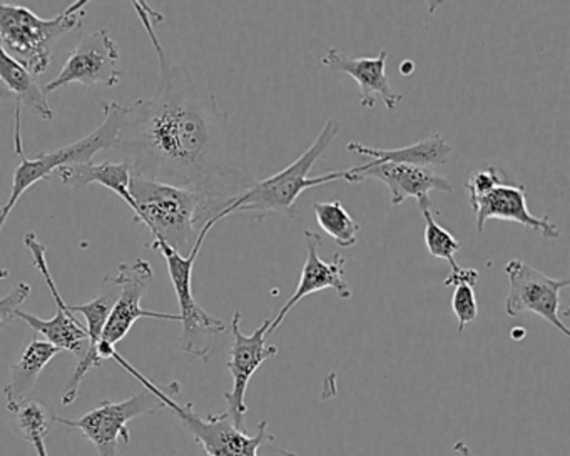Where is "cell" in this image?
I'll use <instances>...</instances> for the list:
<instances>
[{
  "label": "cell",
  "mask_w": 570,
  "mask_h": 456,
  "mask_svg": "<svg viewBox=\"0 0 570 456\" xmlns=\"http://www.w3.org/2000/svg\"><path fill=\"white\" fill-rule=\"evenodd\" d=\"M131 4L158 56L159 78L153 98L126 108L112 149L132 175L195 192L208 222H219L232 202L256 182L245 129L163 48L155 28L165 16L146 2Z\"/></svg>",
  "instance_id": "cell-1"
},
{
  "label": "cell",
  "mask_w": 570,
  "mask_h": 456,
  "mask_svg": "<svg viewBox=\"0 0 570 456\" xmlns=\"http://www.w3.org/2000/svg\"><path fill=\"white\" fill-rule=\"evenodd\" d=\"M340 129L342 126L336 119H328L320 131L318 138L295 162L263 181H256L252 189L232 202V206L223 212L222 219L235 212H249L255 221H263L272 215L295 218L296 201L303 192L330 182L343 181V171L326 172V175L309 178V171L315 162L338 138Z\"/></svg>",
  "instance_id": "cell-2"
},
{
  "label": "cell",
  "mask_w": 570,
  "mask_h": 456,
  "mask_svg": "<svg viewBox=\"0 0 570 456\" xmlns=\"http://www.w3.org/2000/svg\"><path fill=\"white\" fill-rule=\"evenodd\" d=\"M129 192L135 201V221L149 229L153 241L166 242L179 255L188 256L199 231L208 225L202 198L136 175L131 176Z\"/></svg>",
  "instance_id": "cell-3"
},
{
  "label": "cell",
  "mask_w": 570,
  "mask_h": 456,
  "mask_svg": "<svg viewBox=\"0 0 570 456\" xmlns=\"http://www.w3.org/2000/svg\"><path fill=\"white\" fill-rule=\"evenodd\" d=\"M111 359H115L121 368H125L145 388H148L149 391L155 393L161 399L165 408L173 412V415L183 423L186 432L205 448L206 455L259 456V448L275 442V436L268 433V422L266 419L259 423L256 435L249 436L243 429L236 428L226 413H222V415L209 413L208 416H199L195 412V405L191 402L185 403V405L176 402V396L181 393V385L178 381H171L169 385H156L155 381L139 373L128 359L122 358L118 351L112 353Z\"/></svg>",
  "instance_id": "cell-4"
},
{
  "label": "cell",
  "mask_w": 570,
  "mask_h": 456,
  "mask_svg": "<svg viewBox=\"0 0 570 456\" xmlns=\"http://www.w3.org/2000/svg\"><path fill=\"white\" fill-rule=\"evenodd\" d=\"M88 4L78 0L56 18L42 19L24 6L0 2V46L38 79L51 66L56 42L82 29Z\"/></svg>",
  "instance_id": "cell-5"
},
{
  "label": "cell",
  "mask_w": 570,
  "mask_h": 456,
  "mask_svg": "<svg viewBox=\"0 0 570 456\" xmlns=\"http://www.w3.org/2000/svg\"><path fill=\"white\" fill-rule=\"evenodd\" d=\"M216 225L218 222L209 221L199 231L195 248L188 256L179 255L163 241H151V245H148V248L161 252L166 265H168L169 279H171L176 298H178V315L181 318L179 323L183 325L181 349L186 355L203 359V361H208L212 356L216 336L226 331L225 323L206 313L193 295V268H195L196 259H198L206 238Z\"/></svg>",
  "instance_id": "cell-6"
},
{
  "label": "cell",
  "mask_w": 570,
  "mask_h": 456,
  "mask_svg": "<svg viewBox=\"0 0 570 456\" xmlns=\"http://www.w3.org/2000/svg\"><path fill=\"white\" fill-rule=\"evenodd\" d=\"M102 109H105V119L101 125L81 141L72 142V145L56 149V151H42L41 155L32 159H22L21 165L14 171L11 196L4 206H0V231L4 228L6 221L19 199L26 191H29V188L38 185L39 181H46L62 166L91 162L98 152L115 148L116 138H118L119 129L125 121L126 108L118 102H106Z\"/></svg>",
  "instance_id": "cell-7"
},
{
  "label": "cell",
  "mask_w": 570,
  "mask_h": 456,
  "mask_svg": "<svg viewBox=\"0 0 570 456\" xmlns=\"http://www.w3.org/2000/svg\"><path fill=\"white\" fill-rule=\"evenodd\" d=\"M159 409H165L161 399L145 388L122 402L102 399L95 409L78 419L55 416V423L72 432L82 433L96 446L99 456H121L119 455L121 442L125 445L131 442L128 423L141 416L155 415Z\"/></svg>",
  "instance_id": "cell-8"
},
{
  "label": "cell",
  "mask_w": 570,
  "mask_h": 456,
  "mask_svg": "<svg viewBox=\"0 0 570 456\" xmlns=\"http://www.w3.org/2000/svg\"><path fill=\"white\" fill-rule=\"evenodd\" d=\"M116 285L121 288L111 315L106 321L105 331H102L101 341L98 346L99 358H111L112 351H116V345L128 336L136 321L141 318L163 319V321H181L179 315L173 313L149 311L141 306L142 295L155 281V271L151 262L142 258L132 259V261L121 262L118 266V275L112 276Z\"/></svg>",
  "instance_id": "cell-9"
},
{
  "label": "cell",
  "mask_w": 570,
  "mask_h": 456,
  "mask_svg": "<svg viewBox=\"0 0 570 456\" xmlns=\"http://www.w3.org/2000/svg\"><path fill=\"white\" fill-rule=\"evenodd\" d=\"M24 246L31 251L32 261H35L36 268L41 272L46 286L55 298L56 315L51 319H42L19 309L14 319H22L29 328L35 329L36 335H41L45 341L51 343L61 351L72 353L76 358L81 359L88 351V329L76 319L75 313L71 311L68 303L62 298L61 291H59L55 278H52L51 268H49L48 258H46L48 248H46L45 242L39 241L36 232H29L24 236Z\"/></svg>",
  "instance_id": "cell-10"
},
{
  "label": "cell",
  "mask_w": 570,
  "mask_h": 456,
  "mask_svg": "<svg viewBox=\"0 0 570 456\" xmlns=\"http://www.w3.org/2000/svg\"><path fill=\"white\" fill-rule=\"evenodd\" d=\"M503 271L509 278V295L505 299L507 315L513 318L522 313H533V315L546 319L553 328L559 329L566 338H569V328L560 318V311H562L560 293L562 289L569 288L570 279L550 278L520 259H510Z\"/></svg>",
  "instance_id": "cell-11"
},
{
  "label": "cell",
  "mask_w": 570,
  "mask_h": 456,
  "mask_svg": "<svg viewBox=\"0 0 570 456\" xmlns=\"http://www.w3.org/2000/svg\"><path fill=\"white\" fill-rule=\"evenodd\" d=\"M242 311H235L232 319L233 346L229 353L228 369L233 376L232 391L225 393L226 415L232 419L233 425L245 432L246 391L253 375L258 371L259 366L268 359L278 355V346L268 345V328L272 319H266L252 335L242 331Z\"/></svg>",
  "instance_id": "cell-12"
},
{
  "label": "cell",
  "mask_w": 570,
  "mask_h": 456,
  "mask_svg": "<svg viewBox=\"0 0 570 456\" xmlns=\"http://www.w3.org/2000/svg\"><path fill=\"white\" fill-rule=\"evenodd\" d=\"M119 62H121V52L118 44L106 29H99L79 42L78 48L71 52L68 61L62 66L58 78L45 86V95H51L76 82L85 88H95L98 85L116 88L122 79Z\"/></svg>",
  "instance_id": "cell-13"
},
{
  "label": "cell",
  "mask_w": 570,
  "mask_h": 456,
  "mask_svg": "<svg viewBox=\"0 0 570 456\" xmlns=\"http://www.w3.org/2000/svg\"><path fill=\"white\" fill-rule=\"evenodd\" d=\"M366 179H376L389 188L390 201L393 206L402 205L405 199L413 198L422 209H432L430 198L433 191L452 192L453 186L445 176L432 168L419 166L392 165V162H366L343 171V181L350 185H362Z\"/></svg>",
  "instance_id": "cell-14"
},
{
  "label": "cell",
  "mask_w": 570,
  "mask_h": 456,
  "mask_svg": "<svg viewBox=\"0 0 570 456\" xmlns=\"http://www.w3.org/2000/svg\"><path fill=\"white\" fill-rule=\"evenodd\" d=\"M303 238L306 242V259L302 269V278H299L298 286L292 298L285 303L275 319H272V325L268 328V336L273 335L276 329L285 321L286 316L289 315L293 308L302 301L306 296L313 293L323 291V289H333L336 295L342 299H350L353 296L352 288L346 281L345 265L346 259L336 252L333 256V261L326 262L320 258V246H322V236L318 232L309 231L306 229L303 232Z\"/></svg>",
  "instance_id": "cell-15"
},
{
  "label": "cell",
  "mask_w": 570,
  "mask_h": 456,
  "mask_svg": "<svg viewBox=\"0 0 570 456\" xmlns=\"http://www.w3.org/2000/svg\"><path fill=\"white\" fill-rule=\"evenodd\" d=\"M12 101L16 105L14 151L24 159V145H22V112L28 109L31 115L38 116L42 121H52L55 111L46 98L45 91L39 88L38 79L29 75L14 58L0 46V105Z\"/></svg>",
  "instance_id": "cell-16"
},
{
  "label": "cell",
  "mask_w": 570,
  "mask_h": 456,
  "mask_svg": "<svg viewBox=\"0 0 570 456\" xmlns=\"http://www.w3.org/2000/svg\"><path fill=\"white\" fill-rule=\"evenodd\" d=\"M473 212H475L476 231L483 232L485 225L492 219L499 221H512L523 228L535 231L540 238L547 241H557L560 238L559 228L549 218H537L527 206L525 189L522 186L503 185L492 189L485 196L470 199Z\"/></svg>",
  "instance_id": "cell-17"
},
{
  "label": "cell",
  "mask_w": 570,
  "mask_h": 456,
  "mask_svg": "<svg viewBox=\"0 0 570 456\" xmlns=\"http://www.w3.org/2000/svg\"><path fill=\"white\" fill-rule=\"evenodd\" d=\"M386 59L389 52L382 51L376 58H350L340 49L333 48L323 56L322 62L332 71L345 72L355 79L360 88V105L365 109H373L376 96H382L389 111H396L402 105L403 96L393 91L386 76Z\"/></svg>",
  "instance_id": "cell-18"
},
{
  "label": "cell",
  "mask_w": 570,
  "mask_h": 456,
  "mask_svg": "<svg viewBox=\"0 0 570 456\" xmlns=\"http://www.w3.org/2000/svg\"><path fill=\"white\" fill-rule=\"evenodd\" d=\"M119 293H121V288L116 285L111 276V278H106L102 281L101 289L91 301L86 303V305L69 306L72 313L85 316L86 323H88L86 329H88L89 346L86 355L79 359L75 373L66 385L65 393H62V405L65 406H71L78 399L79 389H81L82 381H85L88 373L102 365V359L98 355V346Z\"/></svg>",
  "instance_id": "cell-19"
},
{
  "label": "cell",
  "mask_w": 570,
  "mask_h": 456,
  "mask_svg": "<svg viewBox=\"0 0 570 456\" xmlns=\"http://www.w3.org/2000/svg\"><path fill=\"white\" fill-rule=\"evenodd\" d=\"M352 155L370 158L373 162H392V165L419 166V168H436L443 166L452 155L453 148L442 135H430L429 138L396 149H379L362 142L352 141L346 145Z\"/></svg>",
  "instance_id": "cell-20"
},
{
  "label": "cell",
  "mask_w": 570,
  "mask_h": 456,
  "mask_svg": "<svg viewBox=\"0 0 570 456\" xmlns=\"http://www.w3.org/2000/svg\"><path fill=\"white\" fill-rule=\"evenodd\" d=\"M59 353L61 349L45 339L35 338L26 346L19 361L12 365L11 376L4 388L9 412L14 413L21 403L29 399L38 385L39 376Z\"/></svg>",
  "instance_id": "cell-21"
},
{
  "label": "cell",
  "mask_w": 570,
  "mask_h": 456,
  "mask_svg": "<svg viewBox=\"0 0 570 456\" xmlns=\"http://www.w3.org/2000/svg\"><path fill=\"white\" fill-rule=\"evenodd\" d=\"M56 172L62 185L68 188L79 191L91 185H101L118 195L131 211L135 209V201L129 192L132 172L126 162H81V165L62 166Z\"/></svg>",
  "instance_id": "cell-22"
},
{
  "label": "cell",
  "mask_w": 570,
  "mask_h": 456,
  "mask_svg": "<svg viewBox=\"0 0 570 456\" xmlns=\"http://www.w3.org/2000/svg\"><path fill=\"white\" fill-rule=\"evenodd\" d=\"M316 222L340 248H353L358 241L360 225L346 211L342 201L316 202L313 205Z\"/></svg>",
  "instance_id": "cell-23"
},
{
  "label": "cell",
  "mask_w": 570,
  "mask_h": 456,
  "mask_svg": "<svg viewBox=\"0 0 570 456\" xmlns=\"http://www.w3.org/2000/svg\"><path fill=\"white\" fill-rule=\"evenodd\" d=\"M422 216L425 221L423 238H425V246L430 255L449 262L452 271L459 268V262L455 261L456 252L462 251L459 239L435 221V211L432 209H422Z\"/></svg>",
  "instance_id": "cell-24"
},
{
  "label": "cell",
  "mask_w": 570,
  "mask_h": 456,
  "mask_svg": "<svg viewBox=\"0 0 570 456\" xmlns=\"http://www.w3.org/2000/svg\"><path fill=\"white\" fill-rule=\"evenodd\" d=\"M14 415L18 416L19 428L29 443L35 442L36 438L46 439L55 423V416L51 418L48 408L35 399H26L21 403Z\"/></svg>",
  "instance_id": "cell-25"
},
{
  "label": "cell",
  "mask_w": 570,
  "mask_h": 456,
  "mask_svg": "<svg viewBox=\"0 0 570 456\" xmlns=\"http://www.w3.org/2000/svg\"><path fill=\"white\" fill-rule=\"evenodd\" d=\"M512 182L513 181L512 178H510L509 172H507L505 169L500 168V166L490 165L475 169L465 182L466 191H469V201L470 199H476L480 198V196H485L487 192L499 188V186L512 185Z\"/></svg>",
  "instance_id": "cell-26"
},
{
  "label": "cell",
  "mask_w": 570,
  "mask_h": 456,
  "mask_svg": "<svg viewBox=\"0 0 570 456\" xmlns=\"http://www.w3.org/2000/svg\"><path fill=\"white\" fill-rule=\"evenodd\" d=\"M452 309L459 321V333H463L466 325L479 318V303H476L475 286L456 285L452 296Z\"/></svg>",
  "instance_id": "cell-27"
},
{
  "label": "cell",
  "mask_w": 570,
  "mask_h": 456,
  "mask_svg": "<svg viewBox=\"0 0 570 456\" xmlns=\"http://www.w3.org/2000/svg\"><path fill=\"white\" fill-rule=\"evenodd\" d=\"M31 291V286L28 282L19 281L16 282L8 296L0 298V326L14 319L16 313L28 301Z\"/></svg>",
  "instance_id": "cell-28"
},
{
  "label": "cell",
  "mask_w": 570,
  "mask_h": 456,
  "mask_svg": "<svg viewBox=\"0 0 570 456\" xmlns=\"http://www.w3.org/2000/svg\"><path fill=\"white\" fill-rule=\"evenodd\" d=\"M480 275L476 269L473 268H462V266H459V268L453 269V271H450V275L446 276L445 281H443V286L445 288H455L456 285H472L475 286L476 282H479Z\"/></svg>",
  "instance_id": "cell-29"
},
{
  "label": "cell",
  "mask_w": 570,
  "mask_h": 456,
  "mask_svg": "<svg viewBox=\"0 0 570 456\" xmlns=\"http://www.w3.org/2000/svg\"><path fill=\"white\" fill-rule=\"evenodd\" d=\"M453 452L459 453L460 456H476L475 453L472 452V448H470L465 442H462V439L453 445Z\"/></svg>",
  "instance_id": "cell-30"
},
{
  "label": "cell",
  "mask_w": 570,
  "mask_h": 456,
  "mask_svg": "<svg viewBox=\"0 0 570 456\" xmlns=\"http://www.w3.org/2000/svg\"><path fill=\"white\" fill-rule=\"evenodd\" d=\"M35 446L36 453L38 456H49L48 448H46V439L45 438H36L35 442L31 443Z\"/></svg>",
  "instance_id": "cell-31"
},
{
  "label": "cell",
  "mask_w": 570,
  "mask_h": 456,
  "mask_svg": "<svg viewBox=\"0 0 570 456\" xmlns=\"http://www.w3.org/2000/svg\"><path fill=\"white\" fill-rule=\"evenodd\" d=\"M273 452L275 453H268V456H298L296 453L288 452V449L282 448V446L273 445Z\"/></svg>",
  "instance_id": "cell-32"
},
{
  "label": "cell",
  "mask_w": 570,
  "mask_h": 456,
  "mask_svg": "<svg viewBox=\"0 0 570 456\" xmlns=\"http://www.w3.org/2000/svg\"><path fill=\"white\" fill-rule=\"evenodd\" d=\"M400 71H402L403 76L413 75V71H415V65H413L412 61H403L402 66H400Z\"/></svg>",
  "instance_id": "cell-33"
},
{
  "label": "cell",
  "mask_w": 570,
  "mask_h": 456,
  "mask_svg": "<svg viewBox=\"0 0 570 456\" xmlns=\"http://www.w3.org/2000/svg\"><path fill=\"white\" fill-rule=\"evenodd\" d=\"M523 335H525V331H523V329H513V331H512L513 339H519V336H523Z\"/></svg>",
  "instance_id": "cell-34"
}]
</instances>
